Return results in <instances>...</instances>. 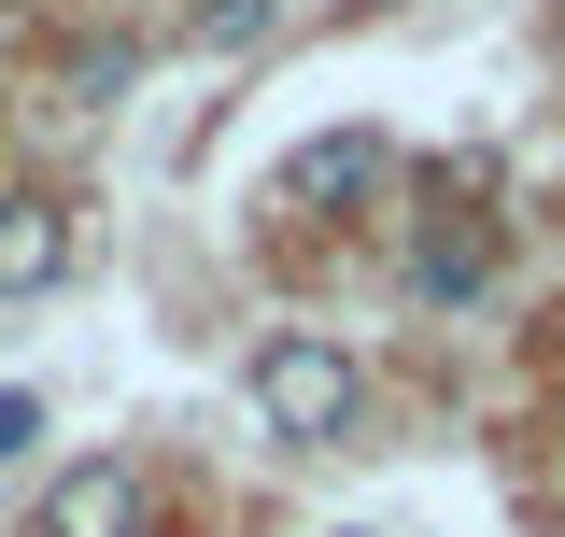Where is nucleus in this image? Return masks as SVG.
<instances>
[{
	"mask_svg": "<svg viewBox=\"0 0 565 537\" xmlns=\"http://www.w3.org/2000/svg\"><path fill=\"white\" fill-rule=\"evenodd\" d=\"M241 397H255V424H269V439H297V453H326V439L353 424V397H367V382H353V354H340V339L282 326L269 354L241 368Z\"/></svg>",
	"mask_w": 565,
	"mask_h": 537,
	"instance_id": "f257e3e1",
	"label": "nucleus"
},
{
	"mask_svg": "<svg viewBox=\"0 0 565 537\" xmlns=\"http://www.w3.org/2000/svg\"><path fill=\"white\" fill-rule=\"evenodd\" d=\"M255 29H269V0H212L199 14V43H255Z\"/></svg>",
	"mask_w": 565,
	"mask_h": 537,
	"instance_id": "0eeeda50",
	"label": "nucleus"
},
{
	"mask_svg": "<svg viewBox=\"0 0 565 537\" xmlns=\"http://www.w3.org/2000/svg\"><path fill=\"white\" fill-rule=\"evenodd\" d=\"M29 439H43V410H29L14 382H0V453H29Z\"/></svg>",
	"mask_w": 565,
	"mask_h": 537,
	"instance_id": "6e6552de",
	"label": "nucleus"
},
{
	"mask_svg": "<svg viewBox=\"0 0 565 537\" xmlns=\"http://www.w3.org/2000/svg\"><path fill=\"white\" fill-rule=\"evenodd\" d=\"M128 71H141V43H114V29H99V43H71V99H114Z\"/></svg>",
	"mask_w": 565,
	"mask_h": 537,
	"instance_id": "423d86ee",
	"label": "nucleus"
},
{
	"mask_svg": "<svg viewBox=\"0 0 565 537\" xmlns=\"http://www.w3.org/2000/svg\"><path fill=\"white\" fill-rule=\"evenodd\" d=\"M481 283H494V241H481V227H424V241H411V297H424V312H467Z\"/></svg>",
	"mask_w": 565,
	"mask_h": 537,
	"instance_id": "39448f33",
	"label": "nucleus"
},
{
	"mask_svg": "<svg viewBox=\"0 0 565 537\" xmlns=\"http://www.w3.org/2000/svg\"><path fill=\"white\" fill-rule=\"evenodd\" d=\"M382 170H396V156H382V128H311L297 156H282V212H353Z\"/></svg>",
	"mask_w": 565,
	"mask_h": 537,
	"instance_id": "7ed1b4c3",
	"label": "nucleus"
},
{
	"mask_svg": "<svg viewBox=\"0 0 565 537\" xmlns=\"http://www.w3.org/2000/svg\"><path fill=\"white\" fill-rule=\"evenodd\" d=\"M156 524V481L128 467V453H85V467L43 495V537H141Z\"/></svg>",
	"mask_w": 565,
	"mask_h": 537,
	"instance_id": "f03ea898",
	"label": "nucleus"
},
{
	"mask_svg": "<svg viewBox=\"0 0 565 537\" xmlns=\"http://www.w3.org/2000/svg\"><path fill=\"white\" fill-rule=\"evenodd\" d=\"M43 283H71V212L43 185H0V297H43Z\"/></svg>",
	"mask_w": 565,
	"mask_h": 537,
	"instance_id": "20e7f679",
	"label": "nucleus"
}]
</instances>
